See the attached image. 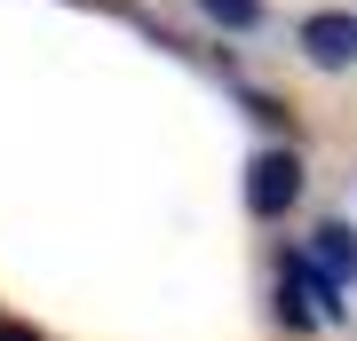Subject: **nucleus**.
<instances>
[{"mask_svg":"<svg viewBox=\"0 0 357 341\" xmlns=\"http://www.w3.org/2000/svg\"><path fill=\"white\" fill-rule=\"evenodd\" d=\"M294 199H302V159L294 151H262L246 167V206H255V215H286Z\"/></svg>","mask_w":357,"mask_h":341,"instance_id":"f257e3e1","label":"nucleus"},{"mask_svg":"<svg viewBox=\"0 0 357 341\" xmlns=\"http://www.w3.org/2000/svg\"><path fill=\"white\" fill-rule=\"evenodd\" d=\"M302 48H310V63L342 72V63L357 56V16H310V24H302Z\"/></svg>","mask_w":357,"mask_h":341,"instance_id":"f03ea898","label":"nucleus"},{"mask_svg":"<svg viewBox=\"0 0 357 341\" xmlns=\"http://www.w3.org/2000/svg\"><path fill=\"white\" fill-rule=\"evenodd\" d=\"M318 278H333V286H349V278H357V238H349L342 222H326V230H318Z\"/></svg>","mask_w":357,"mask_h":341,"instance_id":"7ed1b4c3","label":"nucleus"},{"mask_svg":"<svg viewBox=\"0 0 357 341\" xmlns=\"http://www.w3.org/2000/svg\"><path fill=\"white\" fill-rule=\"evenodd\" d=\"M206 16H215V24H255L262 0H206Z\"/></svg>","mask_w":357,"mask_h":341,"instance_id":"20e7f679","label":"nucleus"},{"mask_svg":"<svg viewBox=\"0 0 357 341\" xmlns=\"http://www.w3.org/2000/svg\"><path fill=\"white\" fill-rule=\"evenodd\" d=\"M0 341H32V333H24V326H0Z\"/></svg>","mask_w":357,"mask_h":341,"instance_id":"39448f33","label":"nucleus"}]
</instances>
